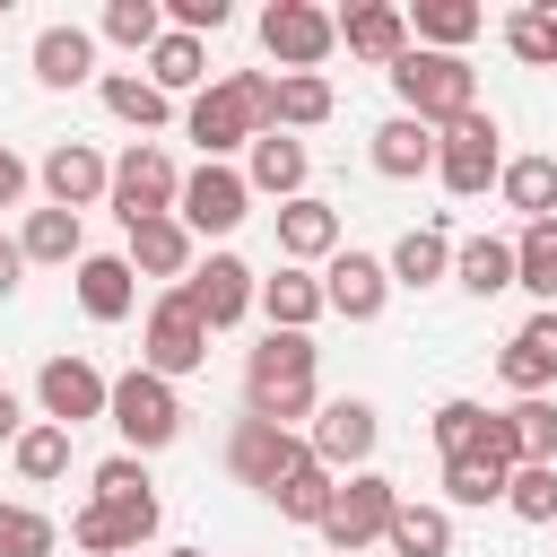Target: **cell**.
<instances>
[{
    "label": "cell",
    "mask_w": 557,
    "mask_h": 557,
    "mask_svg": "<svg viewBox=\"0 0 557 557\" xmlns=\"http://www.w3.org/2000/svg\"><path fill=\"white\" fill-rule=\"evenodd\" d=\"M9 461H17V479L26 487H52L61 470H70V426H52V418H35L17 444H9Z\"/></svg>",
    "instance_id": "cell-36"
},
{
    "label": "cell",
    "mask_w": 557,
    "mask_h": 557,
    "mask_svg": "<svg viewBox=\"0 0 557 557\" xmlns=\"http://www.w3.org/2000/svg\"><path fill=\"white\" fill-rule=\"evenodd\" d=\"M505 513L513 522H557V461H522L505 479Z\"/></svg>",
    "instance_id": "cell-40"
},
{
    "label": "cell",
    "mask_w": 557,
    "mask_h": 557,
    "mask_svg": "<svg viewBox=\"0 0 557 557\" xmlns=\"http://www.w3.org/2000/svg\"><path fill=\"white\" fill-rule=\"evenodd\" d=\"M191 235H235L244 218H252V183L235 174V165H200V174H183V209H174Z\"/></svg>",
    "instance_id": "cell-16"
},
{
    "label": "cell",
    "mask_w": 557,
    "mask_h": 557,
    "mask_svg": "<svg viewBox=\"0 0 557 557\" xmlns=\"http://www.w3.org/2000/svg\"><path fill=\"white\" fill-rule=\"evenodd\" d=\"M113 218H122V235L131 226H148V218H174L183 209V165L165 157V139H131L122 157H113Z\"/></svg>",
    "instance_id": "cell-3"
},
{
    "label": "cell",
    "mask_w": 557,
    "mask_h": 557,
    "mask_svg": "<svg viewBox=\"0 0 557 557\" xmlns=\"http://www.w3.org/2000/svg\"><path fill=\"white\" fill-rule=\"evenodd\" d=\"M35 78H44V87H87V78H104V70H96V35H87V26H44V35H35Z\"/></svg>",
    "instance_id": "cell-27"
},
{
    "label": "cell",
    "mask_w": 557,
    "mask_h": 557,
    "mask_svg": "<svg viewBox=\"0 0 557 557\" xmlns=\"http://www.w3.org/2000/svg\"><path fill=\"white\" fill-rule=\"evenodd\" d=\"M165 557H209V548H165Z\"/></svg>",
    "instance_id": "cell-53"
},
{
    "label": "cell",
    "mask_w": 557,
    "mask_h": 557,
    "mask_svg": "<svg viewBox=\"0 0 557 557\" xmlns=\"http://www.w3.org/2000/svg\"><path fill=\"white\" fill-rule=\"evenodd\" d=\"M392 513H400V487H392L383 470H348V479H339V505H331V522H322V548H331V557H366V548L392 531Z\"/></svg>",
    "instance_id": "cell-9"
},
{
    "label": "cell",
    "mask_w": 557,
    "mask_h": 557,
    "mask_svg": "<svg viewBox=\"0 0 557 557\" xmlns=\"http://www.w3.org/2000/svg\"><path fill=\"white\" fill-rule=\"evenodd\" d=\"M383 78H392L400 113H418L426 131H453L461 113H479V70H470L461 52H426V44H409Z\"/></svg>",
    "instance_id": "cell-2"
},
{
    "label": "cell",
    "mask_w": 557,
    "mask_h": 557,
    "mask_svg": "<svg viewBox=\"0 0 557 557\" xmlns=\"http://www.w3.org/2000/svg\"><path fill=\"white\" fill-rule=\"evenodd\" d=\"M479 461H496L505 479H513V470L531 461V453H522V426H513V409H487V435H479Z\"/></svg>",
    "instance_id": "cell-46"
},
{
    "label": "cell",
    "mask_w": 557,
    "mask_h": 557,
    "mask_svg": "<svg viewBox=\"0 0 557 557\" xmlns=\"http://www.w3.org/2000/svg\"><path fill=\"white\" fill-rule=\"evenodd\" d=\"M148 78H157L165 96H200V78H209V44L183 35V26H165V44L148 52Z\"/></svg>",
    "instance_id": "cell-33"
},
{
    "label": "cell",
    "mask_w": 557,
    "mask_h": 557,
    "mask_svg": "<svg viewBox=\"0 0 557 557\" xmlns=\"http://www.w3.org/2000/svg\"><path fill=\"white\" fill-rule=\"evenodd\" d=\"M513 287H531L540 305H557V218L513 235Z\"/></svg>",
    "instance_id": "cell-37"
},
{
    "label": "cell",
    "mask_w": 557,
    "mask_h": 557,
    "mask_svg": "<svg viewBox=\"0 0 557 557\" xmlns=\"http://www.w3.org/2000/svg\"><path fill=\"white\" fill-rule=\"evenodd\" d=\"M339 113V96H331V78H278V96H270V131H313V122H331Z\"/></svg>",
    "instance_id": "cell-34"
},
{
    "label": "cell",
    "mask_w": 557,
    "mask_h": 557,
    "mask_svg": "<svg viewBox=\"0 0 557 557\" xmlns=\"http://www.w3.org/2000/svg\"><path fill=\"white\" fill-rule=\"evenodd\" d=\"M322 296H331L339 322H383V305H392V270H383V252L339 244V252L322 261Z\"/></svg>",
    "instance_id": "cell-14"
},
{
    "label": "cell",
    "mask_w": 557,
    "mask_h": 557,
    "mask_svg": "<svg viewBox=\"0 0 557 557\" xmlns=\"http://www.w3.org/2000/svg\"><path fill=\"white\" fill-rule=\"evenodd\" d=\"M131 557H148V548H131Z\"/></svg>",
    "instance_id": "cell-54"
},
{
    "label": "cell",
    "mask_w": 557,
    "mask_h": 557,
    "mask_svg": "<svg viewBox=\"0 0 557 557\" xmlns=\"http://www.w3.org/2000/svg\"><path fill=\"white\" fill-rule=\"evenodd\" d=\"M17 435H26V400L0 383V444H17Z\"/></svg>",
    "instance_id": "cell-51"
},
{
    "label": "cell",
    "mask_w": 557,
    "mask_h": 557,
    "mask_svg": "<svg viewBox=\"0 0 557 557\" xmlns=\"http://www.w3.org/2000/svg\"><path fill=\"white\" fill-rule=\"evenodd\" d=\"M52 548H61L52 513H35V505H0V557H52Z\"/></svg>",
    "instance_id": "cell-41"
},
{
    "label": "cell",
    "mask_w": 557,
    "mask_h": 557,
    "mask_svg": "<svg viewBox=\"0 0 557 557\" xmlns=\"http://www.w3.org/2000/svg\"><path fill=\"white\" fill-rule=\"evenodd\" d=\"M183 131L200 139V165H226V157H235V148H252L270 122H261V104L235 87V70H226V78H209V87L183 104Z\"/></svg>",
    "instance_id": "cell-7"
},
{
    "label": "cell",
    "mask_w": 557,
    "mask_h": 557,
    "mask_svg": "<svg viewBox=\"0 0 557 557\" xmlns=\"http://www.w3.org/2000/svg\"><path fill=\"white\" fill-rule=\"evenodd\" d=\"M261 52L278 61V78H322V61L339 52V17L313 0H270L261 9Z\"/></svg>",
    "instance_id": "cell-5"
},
{
    "label": "cell",
    "mask_w": 557,
    "mask_h": 557,
    "mask_svg": "<svg viewBox=\"0 0 557 557\" xmlns=\"http://www.w3.org/2000/svg\"><path fill=\"white\" fill-rule=\"evenodd\" d=\"M131 305H139V270L122 252H87L78 261V313L87 322H131Z\"/></svg>",
    "instance_id": "cell-24"
},
{
    "label": "cell",
    "mask_w": 557,
    "mask_h": 557,
    "mask_svg": "<svg viewBox=\"0 0 557 557\" xmlns=\"http://www.w3.org/2000/svg\"><path fill=\"white\" fill-rule=\"evenodd\" d=\"M183 296L200 305V322H209V331H235V322L261 305V278H252V261H235V252H209V261L183 278Z\"/></svg>",
    "instance_id": "cell-17"
},
{
    "label": "cell",
    "mask_w": 557,
    "mask_h": 557,
    "mask_svg": "<svg viewBox=\"0 0 557 557\" xmlns=\"http://www.w3.org/2000/svg\"><path fill=\"white\" fill-rule=\"evenodd\" d=\"M383 548H392V557H453V513H444V505H409V496H400V513H392Z\"/></svg>",
    "instance_id": "cell-32"
},
{
    "label": "cell",
    "mask_w": 557,
    "mask_h": 557,
    "mask_svg": "<svg viewBox=\"0 0 557 557\" xmlns=\"http://www.w3.org/2000/svg\"><path fill=\"white\" fill-rule=\"evenodd\" d=\"M17 200H26V157L0 139V209H17Z\"/></svg>",
    "instance_id": "cell-50"
},
{
    "label": "cell",
    "mask_w": 557,
    "mask_h": 557,
    "mask_svg": "<svg viewBox=\"0 0 557 557\" xmlns=\"http://www.w3.org/2000/svg\"><path fill=\"white\" fill-rule=\"evenodd\" d=\"M339 44H348V61L392 70V61L409 52V9H392V0H357V9H339Z\"/></svg>",
    "instance_id": "cell-20"
},
{
    "label": "cell",
    "mask_w": 557,
    "mask_h": 557,
    "mask_svg": "<svg viewBox=\"0 0 557 557\" xmlns=\"http://www.w3.org/2000/svg\"><path fill=\"white\" fill-rule=\"evenodd\" d=\"M261 313H270V331H313V322L331 313V296H322L313 270L278 261V278H261Z\"/></svg>",
    "instance_id": "cell-26"
},
{
    "label": "cell",
    "mask_w": 557,
    "mask_h": 557,
    "mask_svg": "<svg viewBox=\"0 0 557 557\" xmlns=\"http://www.w3.org/2000/svg\"><path fill=\"white\" fill-rule=\"evenodd\" d=\"M383 270H392V287H435V278H453V226H444V209L426 218V226H409L392 252H383Z\"/></svg>",
    "instance_id": "cell-21"
},
{
    "label": "cell",
    "mask_w": 557,
    "mask_h": 557,
    "mask_svg": "<svg viewBox=\"0 0 557 557\" xmlns=\"http://www.w3.org/2000/svg\"><path fill=\"white\" fill-rule=\"evenodd\" d=\"M226 17H235L226 0H165V26H183V35H200V44H209Z\"/></svg>",
    "instance_id": "cell-49"
},
{
    "label": "cell",
    "mask_w": 557,
    "mask_h": 557,
    "mask_svg": "<svg viewBox=\"0 0 557 557\" xmlns=\"http://www.w3.org/2000/svg\"><path fill=\"white\" fill-rule=\"evenodd\" d=\"M513 426L531 461H557V400H513Z\"/></svg>",
    "instance_id": "cell-47"
},
{
    "label": "cell",
    "mask_w": 557,
    "mask_h": 557,
    "mask_svg": "<svg viewBox=\"0 0 557 557\" xmlns=\"http://www.w3.org/2000/svg\"><path fill=\"white\" fill-rule=\"evenodd\" d=\"M96 87H104V113H113V122H131L139 139H157V131L174 122V96H165L148 70H104Z\"/></svg>",
    "instance_id": "cell-25"
},
{
    "label": "cell",
    "mask_w": 557,
    "mask_h": 557,
    "mask_svg": "<svg viewBox=\"0 0 557 557\" xmlns=\"http://www.w3.org/2000/svg\"><path fill=\"white\" fill-rule=\"evenodd\" d=\"M453 278L470 296H505L513 287V235H461L453 244Z\"/></svg>",
    "instance_id": "cell-30"
},
{
    "label": "cell",
    "mask_w": 557,
    "mask_h": 557,
    "mask_svg": "<svg viewBox=\"0 0 557 557\" xmlns=\"http://www.w3.org/2000/svg\"><path fill=\"white\" fill-rule=\"evenodd\" d=\"M0 9H9V0H0Z\"/></svg>",
    "instance_id": "cell-55"
},
{
    "label": "cell",
    "mask_w": 557,
    "mask_h": 557,
    "mask_svg": "<svg viewBox=\"0 0 557 557\" xmlns=\"http://www.w3.org/2000/svg\"><path fill=\"white\" fill-rule=\"evenodd\" d=\"M339 252V209L331 200H287L278 209V261H296V270H313V261H331Z\"/></svg>",
    "instance_id": "cell-23"
},
{
    "label": "cell",
    "mask_w": 557,
    "mask_h": 557,
    "mask_svg": "<svg viewBox=\"0 0 557 557\" xmlns=\"http://www.w3.org/2000/svg\"><path fill=\"white\" fill-rule=\"evenodd\" d=\"M479 26H487L479 0H418L409 9V44H426V52H461Z\"/></svg>",
    "instance_id": "cell-29"
},
{
    "label": "cell",
    "mask_w": 557,
    "mask_h": 557,
    "mask_svg": "<svg viewBox=\"0 0 557 557\" xmlns=\"http://www.w3.org/2000/svg\"><path fill=\"white\" fill-rule=\"evenodd\" d=\"M96 505H104V496H96ZM104 513H113V531H122V557H131V548H148V540H157V522H165L157 487H148V496H122V505H104Z\"/></svg>",
    "instance_id": "cell-45"
},
{
    "label": "cell",
    "mask_w": 557,
    "mask_h": 557,
    "mask_svg": "<svg viewBox=\"0 0 557 557\" xmlns=\"http://www.w3.org/2000/svg\"><path fill=\"white\" fill-rule=\"evenodd\" d=\"M113 426H122V453H165L174 435H183V392L165 383V374H148V366H131V374H113V409H104Z\"/></svg>",
    "instance_id": "cell-4"
},
{
    "label": "cell",
    "mask_w": 557,
    "mask_h": 557,
    "mask_svg": "<svg viewBox=\"0 0 557 557\" xmlns=\"http://www.w3.org/2000/svg\"><path fill=\"white\" fill-rule=\"evenodd\" d=\"M496 174H505V131H496V113H487V104H479V113H461L453 131H435V183H444L453 200L496 191Z\"/></svg>",
    "instance_id": "cell-6"
},
{
    "label": "cell",
    "mask_w": 557,
    "mask_h": 557,
    "mask_svg": "<svg viewBox=\"0 0 557 557\" xmlns=\"http://www.w3.org/2000/svg\"><path fill=\"white\" fill-rule=\"evenodd\" d=\"M139 366H148V374H165V383H183V374H200V366H209V322H200V305H191L183 287H165V296L148 305Z\"/></svg>",
    "instance_id": "cell-8"
},
{
    "label": "cell",
    "mask_w": 557,
    "mask_h": 557,
    "mask_svg": "<svg viewBox=\"0 0 557 557\" xmlns=\"http://www.w3.org/2000/svg\"><path fill=\"white\" fill-rule=\"evenodd\" d=\"M313 461V444L305 435H287V426H270V418H235V435H226V470L244 479V487H278L287 470H305Z\"/></svg>",
    "instance_id": "cell-12"
},
{
    "label": "cell",
    "mask_w": 557,
    "mask_h": 557,
    "mask_svg": "<svg viewBox=\"0 0 557 557\" xmlns=\"http://www.w3.org/2000/svg\"><path fill=\"white\" fill-rule=\"evenodd\" d=\"M426 435H435V453H444V461H479V435H487V409H479V400H435V418H426Z\"/></svg>",
    "instance_id": "cell-39"
},
{
    "label": "cell",
    "mask_w": 557,
    "mask_h": 557,
    "mask_svg": "<svg viewBox=\"0 0 557 557\" xmlns=\"http://www.w3.org/2000/svg\"><path fill=\"white\" fill-rule=\"evenodd\" d=\"M496 200H505L522 226L557 218V157H505V174H496Z\"/></svg>",
    "instance_id": "cell-28"
},
{
    "label": "cell",
    "mask_w": 557,
    "mask_h": 557,
    "mask_svg": "<svg viewBox=\"0 0 557 557\" xmlns=\"http://www.w3.org/2000/svg\"><path fill=\"white\" fill-rule=\"evenodd\" d=\"M122 261H131L139 278H165V287H183V278L200 270V235H191L183 218H148V226H131Z\"/></svg>",
    "instance_id": "cell-18"
},
{
    "label": "cell",
    "mask_w": 557,
    "mask_h": 557,
    "mask_svg": "<svg viewBox=\"0 0 557 557\" xmlns=\"http://www.w3.org/2000/svg\"><path fill=\"white\" fill-rule=\"evenodd\" d=\"M70 540H78V548H87V557H122V531H113V513H104V505H96V496H87V505H78V513H70Z\"/></svg>",
    "instance_id": "cell-48"
},
{
    "label": "cell",
    "mask_w": 557,
    "mask_h": 557,
    "mask_svg": "<svg viewBox=\"0 0 557 557\" xmlns=\"http://www.w3.org/2000/svg\"><path fill=\"white\" fill-rule=\"evenodd\" d=\"M270 505H278L287 522H305V531H322V522H331V505H339V470H322V461H305V470H287V479L270 487Z\"/></svg>",
    "instance_id": "cell-31"
},
{
    "label": "cell",
    "mask_w": 557,
    "mask_h": 557,
    "mask_svg": "<svg viewBox=\"0 0 557 557\" xmlns=\"http://www.w3.org/2000/svg\"><path fill=\"white\" fill-rule=\"evenodd\" d=\"M505 44H513L531 70H557V9H513V17H505Z\"/></svg>",
    "instance_id": "cell-42"
},
{
    "label": "cell",
    "mask_w": 557,
    "mask_h": 557,
    "mask_svg": "<svg viewBox=\"0 0 557 557\" xmlns=\"http://www.w3.org/2000/svg\"><path fill=\"white\" fill-rule=\"evenodd\" d=\"M374 435H383V418H374V400H357V392L322 400V409H313V426H305L313 461H322V470H339V479L374 461Z\"/></svg>",
    "instance_id": "cell-10"
},
{
    "label": "cell",
    "mask_w": 557,
    "mask_h": 557,
    "mask_svg": "<svg viewBox=\"0 0 557 557\" xmlns=\"http://www.w3.org/2000/svg\"><path fill=\"white\" fill-rule=\"evenodd\" d=\"M496 383H505L513 400H548V383H557V305H540V313L496 348Z\"/></svg>",
    "instance_id": "cell-15"
},
{
    "label": "cell",
    "mask_w": 557,
    "mask_h": 557,
    "mask_svg": "<svg viewBox=\"0 0 557 557\" xmlns=\"http://www.w3.org/2000/svg\"><path fill=\"white\" fill-rule=\"evenodd\" d=\"M17 252L26 261H87V235H78V218L70 209H26V235H17Z\"/></svg>",
    "instance_id": "cell-35"
},
{
    "label": "cell",
    "mask_w": 557,
    "mask_h": 557,
    "mask_svg": "<svg viewBox=\"0 0 557 557\" xmlns=\"http://www.w3.org/2000/svg\"><path fill=\"white\" fill-rule=\"evenodd\" d=\"M444 505H505V470L496 461H444Z\"/></svg>",
    "instance_id": "cell-43"
},
{
    "label": "cell",
    "mask_w": 557,
    "mask_h": 557,
    "mask_svg": "<svg viewBox=\"0 0 557 557\" xmlns=\"http://www.w3.org/2000/svg\"><path fill=\"white\" fill-rule=\"evenodd\" d=\"M305 174H313V157H305V139H287V131H261L252 148H244V183H252V200H305Z\"/></svg>",
    "instance_id": "cell-19"
},
{
    "label": "cell",
    "mask_w": 557,
    "mask_h": 557,
    "mask_svg": "<svg viewBox=\"0 0 557 557\" xmlns=\"http://www.w3.org/2000/svg\"><path fill=\"white\" fill-rule=\"evenodd\" d=\"M35 183H44V200H52V209H70V218H78V209H96V200L113 191V157H96L87 139H52V148H44V165H35Z\"/></svg>",
    "instance_id": "cell-13"
},
{
    "label": "cell",
    "mask_w": 557,
    "mask_h": 557,
    "mask_svg": "<svg viewBox=\"0 0 557 557\" xmlns=\"http://www.w3.org/2000/svg\"><path fill=\"white\" fill-rule=\"evenodd\" d=\"M104 44L157 52V44H165V0H104Z\"/></svg>",
    "instance_id": "cell-38"
},
{
    "label": "cell",
    "mask_w": 557,
    "mask_h": 557,
    "mask_svg": "<svg viewBox=\"0 0 557 557\" xmlns=\"http://www.w3.org/2000/svg\"><path fill=\"white\" fill-rule=\"evenodd\" d=\"M313 374H322L313 331H261V348L244 357V418H270V426L305 435V426H313V409H322Z\"/></svg>",
    "instance_id": "cell-1"
},
{
    "label": "cell",
    "mask_w": 557,
    "mask_h": 557,
    "mask_svg": "<svg viewBox=\"0 0 557 557\" xmlns=\"http://www.w3.org/2000/svg\"><path fill=\"white\" fill-rule=\"evenodd\" d=\"M35 409L52 418V426H87V418H104L113 409V374H96L87 357H44V374H35Z\"/></svg>",
    "instance_id": "cell-11"
},
{
    "label": "cell",
    "mask_w": 557,
    "mask_h": 557,
    "mask_svg": "<svg viewBox=\"0 0 557 557\" xmlns=\"http://www.w3.org/2000/svg\"><path fill=\"white\" fill-rule=\"evenodd\" d=\"M374 174L383 183H418V174H435V131L418 122V113H392V122H374Z\"/></svg>",
    "instance_id": "cell-22"
},
{
    "label": "cell",
    "mask_w": 557,
    "mask_h": 557,
    "mask_svg": "<svg viewBox=\"0 0 557 557\" xmlns=\"http://www.w3.org/2000/svg\"><path fill=\"white\" fill-rule=\"evenodd\" d=\"M87 487H96L104 505H122V496H148V461H139V453H104V461L87 470Z\"/></svg>",
    "instance_id": "cell-44"
},
{
    "label": "cell",
    "mask_w": 557,
    "mask_h": 557,
    "mask_svg": "<svg viewBox=\"0 0 557 557\" xmlns=\"http://www.w3.org/2000/svg\"><path fill=\"white\" fill-rule=\"evenodd\" d=\"M17 270H26V252H17L9 235H0V296H17Z\"/></svg>",
    "instance_id": "cell-52"
},
{
    "label": "cell",
    "mask_w": 557,
    "mask_h": 557,
    "mask_svg": "<svg viewBox=\"0 0 557 557\" xmlns=\"http://www.w3.org/2000/svg\"><path fill=\"white\" fill-rule=\"evenodd\" d=\"M322 557H331V548H322Z\"/></svg>",
    "instance_id": "cell-56"
}]
</instances>
